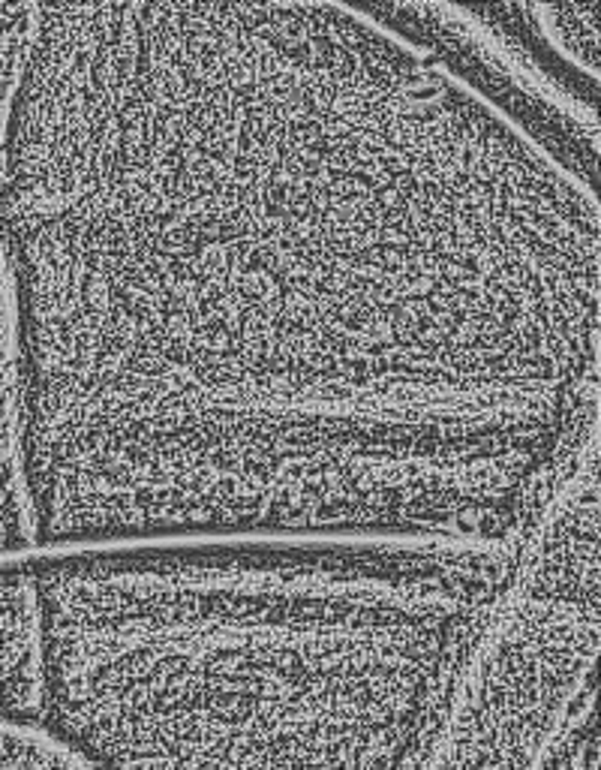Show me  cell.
Instances as JSON below:
<instances>
[{"label": "cell", "instance_id": "6da1fadb", "mask_svg": "<svg viewBox=\"0 0 601 770\" xmlns=\"http://www.w3.org/2000/svg\"><path fill=\"white\" fill-rule=\"evenodd\" d=\"M40 548L502 541L598 443V202L340 4H36L0 175Z\"/></svg>", "mask_w": 601, "mask_h": 770}, {"label": "cell", "instance_id": "7a4b0ae2", "mask_svg": "<svg viewBox=\"0 0 601 770\" xmlns=\"http://www.w3.org/2000/svg\"><path fill=\"white\" fill-rule=\"evenodd\" d=\"M520 539L36 548L43 728L94 770H424Z\"/></svg>", "mask_w": 601, "mask_h": 770}, {"label": "cell", "instance_id": "3957f363", "mask_svg": "<svg viewBox=\"0 0 601 770\" xmlns=\"http://www.w3.org/2000/svg\"><path fill=\"white\" fill-rule=\"evenodd\" d=\"M598 656V443L520 539L424 770H539L586 707Z\"/></svg>", "mask_w": 601, "mask_h": 770}, {"label": "cell", "instance_id": "277c9868", "mask_svg": "<svg viewBox=\"0 0 601 770\" xmlns=\"http://www.w3.org/2000/svg\"><path fill=\"white\" fill-rule=\"evenodd\" d=\"M424 48L595 193L598 4L361 6Z\"/></svg>", "mask_w": 601, "mask_h": 770}, {"label": "cell", "instance_id": "5b68a950", "mask_svg": "<svg viewBox=\"0 0 601 770\" xmlns=\"http://www.w3.org/2000/svg\"><path fill=\"white\" fill-rule=\"evenodd\" d=\"M43 608L36 548L0 557V719L43 728Z\"/></svg>", "mask_w": 601, "mask_h": 770}, {"label": "cell", "instance_id": "8992f818", "mask_svg": "<svg viewBox=\"0 0 601 770\" xmlns=\"http://www.w3.org/2000/svg\"><path fill=\"white\" fill-rule=\"evenodd\" d=\"M40 548L33 506L24 478L21 385L16 358V319L6 268L0 259V557Z\"/></svg>", "mask_w": 601, "mask_h": 770}, {"label": "cell", "instance_id": "52a82bcc", "mask_svg": "<svg viewBox=\"0 0 601 770\" xmlns=\"http://www.w3.org/2000/svg\"><path fill=\"white\" fill-rule=\"evenodd\" d=\"M0 770H94L67 743L36 725L0 719Z\"/></svg>", "mask_w": 601, "mask_h": 770}]
</instances>
